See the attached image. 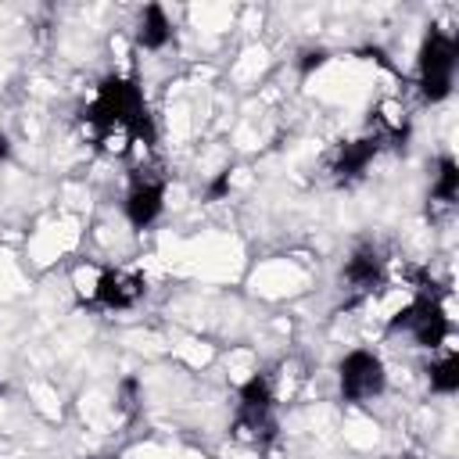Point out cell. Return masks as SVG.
Wrapping results in <instances>:
<instances>
[{"instance_id": "cell-1", "label": "cell", "mask_w": 459, "mask_h": 459, "mask_svg": "<svg viewBox=\"0 0 459 459\" xmlns=\"http://www.w3.org/2000/svg\"><path fill=\"white\" fill-rule=\"evenodd\" d=\"M82 118L97 129L100 140L115 129H126L129 136H143L147 143L154 140V122L147 115L143 93L133 79H122V75H108L100 82V90H97L93 104L82 111Z\"/></svg>"}, {"instance_id": "cell-2", "label": "cell", "mask_w": 459, "mask_h": 459, "mask_svg": "<svg viewBox=\"0 0 459 459\" xmlns=\"http://www.w3.org/2000/svg\"><path fill=\"white\" fill-rule=\"evenodd\" d=\"M455 61H459V43L452 32H445L441 25H430V32L423 36L420 47V93L437 104L452 93V75H455Z\"/></svg>"}, {"instance_id": "cell-3", "label": "cell", "mask_w": 459, "mask_h": 459, "mask_svg": "<svg viewBox=\"0 0 459 459\" xmlns=\"http://www.w3.org/2000/svg\"><path fill=\"white\" fill-rule=\"evenodd\" d=\"M391 330H412V337H416V344H423V348H437V344H445V337H448V316H445V308L430 298V294H420L412 305H405L394 319H391Z\"/></svg>"}, {"instance_id": "cell-4", "label": "cell", "mask_w": 459, "mask_h": 459, "mask_svg": "<svg viewBox=\"0 0 459 459\" xmlns=\"http://www.w3.org/2000/svg\"><path fill=\"white\" fill-rule=\"evenodd\" d=\"M387 384L384 377V362L373 351H348L341 359V398L344 402H366L373 394H380Z\"/></svg>"}, {"instance_id": "cell-5", "label": "cell", "mask_w": 459, "mask_h": 459, "mask_svg": "<svg viewBox=\"0 0 459 459\" xmlns=\"http://www.w3.org/2000/svg\"><path fill=\"white\" fill-rule=\"evenodd\" d=\"M273 387L269 377H251L240 387V405H237V430H251V437H269L273 434Z\"/></svg>"}, {"instance_id": "cell-6", "label": "cell", "mask_w": 459, "mask_h": 459, "mask_svg": "<svg viewBox=\"0 0 459 459\" xmlns=\"http://www.w3.org/2000/svg\"><path fill=\"white\" fill-rule=\"evenodd\" d=\"M140 294H143V276H140V273L108 269V273L97 280L93 301H97L100 308H129V305H136Z\"/></svg>"}, {"instance_id": "cell-7", "label": "cell", "mask_w": 459, "mask_h": 459, "mask_svg": "<svg viewBox=\"0 0 459 459\" xmlns=\"http://www.w3.org/2000/svg\"><path fill=\"white\" fill-rule=\"evenodd\" d=\"M161 208H165V186L151 183V179H136L129 197H126V219L136 230H143V226H151L161 215Z\"/></svg>"}, {"instance_id": "cell-8", "label": "cell", "mask_w": 459, "mask_h": 459, "mask_svg": "<svg viewBox=\"0 0 459 459\" xmlns=\"http://www.w3.org/2000/svg\"><path fill=\"white\" fill-rule=\"evenodd\" d=\"M377 151H380V136H362V140L344 143V147L337 151V158H333V176H337V183L359 179V176L366 172V165L377 158Z\"/></svg>"}, {"instance_id": "cell-9", "label": "cell", "mask_w": 459, "mask_h": 459, "mask_svg": "<svg viewBox=\"0 0 459 459\" xmlns=\"http://www.w3.org/2000/svg\"><path fill=\"white\" fill-rule=\"evenodd\" d=\"M344 280H348L351 287H359V290L377 287V283L384 280V258H380L373 247H359V251L348 258V265H344Z\"/></svg>"}, {"instance_id": "cell-10", "label": "cell", "mask_w": 459, "mask_h": 459, "mask_svg": "<svg viewBox=\"0 0 459 459\" xmlns=\"http://www.w3.org/2000/svg\"><path fill=\"white\" fill-rule=\"evenodd\" d=\"M169 36H172V25H169V18H165L161 4H147V7H143V14H140L136 43H140L143 50H161V47L169 43Z\"/></svg>"}, {"instance_id": "cell-11", "label": "cell", "mask_w": 459, "mask_h": 459, "mask_svg": "<svg viewBox=\"0 0 459 459\" xmlns=\"http://www.w3.org/2000/svg\"><path fill=\"white\" fill-rule=\"evenodd\" d=\"M434 201H441V204H452L455 197H459V165H455V158L452 154H445L441 161H437V179H434Z\"/></svg>"}, {"instance_id": "cell-12", "label": "cell", "mask_w": 459, "mask_h": 459, "mask_svg": "<svg viewBox=\"0 0 459 459\" xmlns=\"http://www.w3.org/2000/svg\"><path fill=\"white\" fill-rule=\"evenodd\" d=\"M430 391H437V394L459 391V359L455 355H445L441 362L430 366Z\"/></svg>"}, {"instance_id": "cell-13", "label": "cell", "mask_w": 459, "mask_h": 459, "mask_svg": "<svg viewBox=\"0 0 459 459\" xmlns=\"http://www.w3.org/2000/svg\"><path fill=\"white\" fill-rule=\"evenodd\" d=\"M326 57H330V54H326L323 47H316V50H305V54H301V61H298V68H301V75H308L312 68H319V65H323Z\"/></svg>"}, {"instance_id": "cell-14", "label": "cell", "mask_w": 459, "mask_h": 459, "mask_svg": "<svg viewBox=\"0 0 459 459\" xmlns=\"http://www.w3.org/2000/svg\"><path fill=\"white\" fill-rule=\"evenodd\" d=\"M226 190H230V169H226V172H219V179H215V183L208 186V197L215 201V197H222Z\"/></svg>"}, {"instance_id": "cell-15", "label": "cell", "mask_w": 459, "mask_h": 459, "mask_svg": "<svg viewBox=\"0 0 459 459\" xmlns=\"http://www.w3.org/2000/svg\"><path fill=\"white\" fill-rule=\"evenodd\" d=\"M7 158H11V140L0 133V161H7Z\"/></svg>"}]
</instances>
